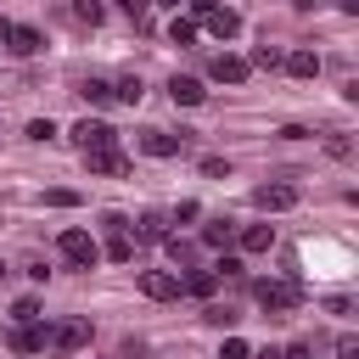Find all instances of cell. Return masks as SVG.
Listing matches in <instances>:
<instances>
[{
    "instance_id": "cell-1",
    "label": "cell",
    "mask_w": 359,
    "mask_h": 359,
    "mask_svg": "<svg viewBox=\"0 0 359 359\" xmlns=\"http://www.w3.org/2000/svg\"><path fill=\"white\" fill-rule=\"evenodd\" d=\"M252 297H258V309H264V314H292V309L303 303V292H297L292 280H258V286H252Z\"/></svg>"
},
{
    "instance_id": "cell-2",
    "label": "cell",
    "mask_w": 359,
    "mask_h": 359,
    "mask_svg": "<svg viewBox=\"0 0 359 359\" xmlns=\"http://www.w3.org/2000/svg\"><path fill=\"white\" fill-rule=\"evenodd\" d=\"M112 140H118V129L101 123V118H79V123H73V146H79V151H101V146H112Z\"/></svg>"
},
{
    "instance_id": "cell-3",
    "label": "cell",
    "mask_w": 359,
    "mask_h": 359,
    "mask_svg": "<svg viewBox=\"0 0 359 359\" xmlns=\"http://www.w3.org/2000/svg\"><path fill=\"white\" fill-rule=\"evenodd\" d=\"M56 247H62V258H67V264H79V269H90V264L101 258V247L90 241V230H62V241H56Z\"/></svg>"
},
{
    "instance_id": "cell-4",
    "label": "cell",
    "mask_w": 359,
    "mask_h": 359,
    "mask_svg": "<svg viewBox=\"0 0 359 359\" xmlns=\"http://www.w3.org/2000/svg\"><path fill=\"white\" fill-rule=\"evenodd\" d=\"M252 202H258L264 213H280V208H297V185H286V180H269V185H258V191H252Z\"/></svg>"
},
{
    "instance_id": "cell-5",
    "label": "cell",
    "mask_w": 359,
    "mask_h": 359,
    "mask_svg": "<svg viewBox=\"0 0 359 359\" xmlns=\"http://www.w3.org/2000/svg\"><path fill=\"white\" fill-rule=\"evenodd\" d=\"M140 292H146L151 303H168V297H180V280L163 275V269H140Z\"/></svg>"
},
{
    "instance_id": "cell-6",
    "label": "cell",
    "mask_w": 359,
    "mask_h": 359,
    "mask_svg": "<svg viewBox=\"0 0 359 359\" xmlns=\"http://www.w3.org/2000/svg\"><path fill=\"white\" fill-rule=\"evenodd\" d=\"M180 146H185V135H163V129H146L140 135V151L146 157H180Z\"/></svg>"
},
{
    "instance_id": "cell-7",
    "label": "cell",
    "mask_w": 359,
    "mask_h": 359,
    "mask_svg": "<svg viewBox=\"0 0 359 359\" xmlns=\"http://www.w3.org/2000/svg\"><path fill=\"white\" fill-rule=\"evenodd\" d=\"M84 163H90V174H129V157H123L118 146H101V151H84Z\"/></svg>"
},
{
    "instance_id": "cell-8",
    "label": "cell",
    "mask_w": 359,
    "mask_h": 359,
    "mask_svg": "<svg viewBox=\"0 0 359 359\" xmlns=\"http://www.w3.org/2000/svg\"><path fill=\"white\" fill-rule=\"evenodd\" d=\"M50 342H56L62 353H79V348L90 342V320H67V325H56V331H50Z\"/></svg>"
},
{
    "instance_id": "cell-9",
    "label": "cell",
    "mask_w": 359,
    "mask_h": 359,
    "mask_svg": "<svg viewBox=\"0 0 359 359\" xmlns=\"http://www.w3.org/2000/svg\"><path fill=\"white\" fill-rule=\"evenodd\" d=\"M202 22H208V34H219V39H236V34H241V17H236L230 6H213Z\"/></svg>"
},
{
    "instance_id": "cell-10",
    "label": "cell",
    "mask_w": 359,
    "mask_h": 359,
    "mask_svg": "<svg viewBox=\"0 0 359 359\" xmlns=\"http://www.w3.org/2000/svg\"><path fill=\"white\" fill-rule=\"evenodd\" d=\"M208 73H213V79H219V84H241V79H247V73H252V67H247V62H241V56H213V67H208Z\"/></svg>"
},
{
    "instance_id": "cell-11",
    "label": "cell",
    "mask_w": 359,
    "mask_h": 359,
    "mask_svg": "<svg viewBox=\"0 0 359 359\" xmlns=\"http://www.w3.org/2000/svg\"><path fill=\"white\" fill-rule=\"evenodd\" d=\"M168 95H174L180 107H202L208 90H202V79H180V73H174V79H168Z\"/></svg>"
},
{
    "instance_id": "cell-12",
    "label": "cell",
    "mask_w": 359,
    "mask_h": 359,
    "mask_svg": "<svg viewBox=\"0 0 359 359\" xmlns=\"http://www.w3.org/2000/svg\"><path fill=\"white\" fill-rule=\"evenodd\" d=\"M6 45H11L17 56H34V50H45V34H39V28H17V22H11V39H6Z\"/></svg>"
},
{
    "instance_id": "cell-13",
    "label": "cell",
    "mask_w": 359,
    "mask_h": 359,
    "mask_svg": "<svg viewBox=\"0 0 359 359\" xmlns=\"http://www.w3.org/2000/svg\"><path fill=\"white\" fill-rule=\"evenodd\" d=\"M11 348H17V353H39V348H45V331H39L34 320H22V325L11 331Z\"/></svg>"
},
{
    "instance_id": "cell-14",
    "label": "cell",
    "mask_w": 359,
    "mask_h": 359,
    "mask_svg": "<svg viewBox=\"0 0 359 359\" xmlns=\"http://www.w3.org/2000/svg\"><path fill=\"white\" fill-rule=\"evenodd\" d=\"M213 286H219L213 269H191V275L180 280V292H191V297H213Z\"/></svg>"
},
{
    "instance_id": "cell-15",
    "label": "cell",
    "mask_w": 359,
    "mask_h": 359,
    "mask_svg": "<svg viewBox=\"0 0 359 359\" xmlns=\"http://www.w3.org/2000/svg\"><path fill=\"white\" fill-rule=\"evenodd\" d=\"M241 247H247V252H269V247H275V230H269V224H247V230H241Z\"/></svg>"
},
{
    "instance_id": "cell-16",
    "label": "cell",
    "mask_w": 359,
    "mask_h": 359,
    "mask_svg": "<svg viewBox=\"0 0 359 359\" xmlns=\"http://www.w3.org/2000/svg\"><path fill=\"white\" fill-rule=\"evenodd\" d=\"M280 62H286L297 79H314V73H320V56H314V50H292V56H280Z\"/></svg>"
},
{
    "instance_id": "cell-17",
    "label": "cell",
    "mask_w": 359,
    "mask_h": 359,
    "mask_svg": "<svg viewBox=\"0 0 359 359\" xmlns=\"http://www.w3.org/2000/svg\"><path fill=\"white\" fill-rule=\"evenodd\" d=\"M79 95H84V101H90V107H107V101H118V95H112V84H107V79H84V90H79Z\"/></svg>"
},
{
    "instance_id": "cell-18",
    "label": "cell",
    "mask_w": 359,
    "mask_h": 359,
    "mask_svg": "<svg viewBox=\"0 0 359 359\" xmlns=\"http://www.w3.org/2000/svg\"><path fill=\"white\" fill-rule=\"evenodd\" d=\"M135 236H140V241H168V219H163V213H146Z\"/></svg>"
},
{
    "instance_id": "cell-19",
    "label": "cell",
    "mask_w": 359,
    "mask_h": 359,
    "mask_svg": "<svg viewBox=\"0 0 359 359\" xmlns=\"http://www.w3.org/2000/svg\"><path fill=\"white\" fill-rule=\"evenodd\" d=\"M107 258H112V264H129V258H135V241H129L123 230H112V241H107Z\"/></svg>"
},
{
    "instance_id": "cell-20",
    "label": "cell",
    "mask_w": 359,
    "mask_h": 359,
    "mask_svg": "<svg viewBox=\"0 0 359 359\" xmlns=\"http://www.w3.org/2000/svg\"><path fill=\"white\" fill-rule=\"evenodd\" d=\"M230 236H236V230H230V219H213V224H202V241H208V247H224Z\"/></svg>"
},
{
    "instance_id": "cell-21",
    "label": "cell",
    "mask_w": 359,
    "mask_h": 359,
    "mask_svg": "<svg viewBox=\"0 0 359 359\" xmlns=\"http://www.w3.org/2000/svg\"><path fill=\"white\" fill-rule=\"evenodd\" d=\"M112 95H118V101H129V107H135V101H140V95H146V90H140V79H135V73H129V79H118V84H112Z\"/></svg>"
},
{
    "instance_id": "cell-22",
    "label": "cell",
    "mask_w": 359,
    "mask_h": 359,
    "mask_svg": "<svg viewBox=\"0 0 359 359\" xmlns=\"http://www.w3.org/2000/svg\"><path fill=\"white\" fill-rule=\"evenodd\" d=\"M73 17L95 28V22H101V0H73Z\"/></svg>"
},
{
    "instance_id": "cell-23",
    "label": "cell",
    "mask_w": 359,
    "mask_h": 359,
    "mask_svg": "<svg viewBox=\"0 0 359 359\" xmlns=\"http://www.w3.org/2000/svg\"><path fill=\"white\" fill-rule=\"evenodd\" d=\"M247 67H280V50H275V45H258V50H252V62H247Z\"/></svg>"
},
{
    "instance_id": "cell-24",
    "label": "cell",
    "mask_w": 359,
    "mask_h": 359,
    "mask_svg": "<svg viewBox=\"0 0 359 359\" xmlns=\"http://www.w3.org/2000/svg\"><path fill=\"white\" fill-rule=\"evenodd\" d=\"M28 140H39V146L56 140V123H50V118H34V123H28Z\"/></svg>"
},
{
    "instance_id": "cell-25",
    "label": "cell",
    "mask_w": 359,
    "mask_h": 359,
    "mask_svg": "<svg viewBox=\"0 0 359 359\" xmlns=\"http://www.w3.org/2000/svg\"><path fill=\"white\" fill-rule=\"evenodd\" d=\"M168 34H174V45H191V39H196V22H185V17H174V28H168Z\"/></svg>"
},
{
    "instance_id": "cell-26",
    "label": "cell",
    "mask_w": 359,
    "mask_h": 359,
    "mask_svg": "<svg viewBox=\"0 0 359 359\" xmlns=\"http://www.w3.org/2000/svg\"><path fill=\"white\" fill-rule=\"evenodd\" d=\"M118 11H123V17H135V22H146V11H151V0H118Z\"/></svg>"
},
{
    "instance_id": "cell-27",
    "label": "cell",
    "mask_w": 359,
    "mask_h": 359,
    "mask_svg": "<svg viewBox=\"0 0 359 359\" xmlns=\"http://www.w3.org/2000/svg\"><path fill=\"white\" fill-rule=\"evenodd\" d=\"M202 174H208V180H224L230 163H224V157H202Z\"/></svg>"
},
{
    "instance_id": "cell-28",
    "label": "cell",
    "mask_w": 359,
    "mask_h": 359,
    "mask_svg": "<svg viewBox=\"0 0 359 359\" xmlns=\"http://www.w3.org/2000/svg\"><path fill=\"white\" fill-rule=\"evenodd\" d=\"M11 314H17V320H34V314H39V297H17Z\"/></svg>"
},
{
    "instance_id": "cell-29",
    "label": "cell",
    "mask_w": 359,
    "mask_h": 359,
    "mask_svg": "<svg viewBox=\"0 0 359 359\" xmlns=\"http://www.w3.org/2000/svg\"><path fill=\"white\" fill-rule=\"evenodd\" d=\"M219 359H252V348H247V342H241V337H230V342H224V353H219Z\"/></svg>"
},
{
    "instance_id": "cell-30",
    "label": "cell",
    "mask_w": 359,
    "mask_h": 359,
    "mask_svg": "<svg viewBox=\"0 0 359 359\" xmlns=\"http://www.w3.org/2000/svg\"><path fill=\"white\" fill-rule=\"evenodd\" d=\"M45 202H50V208H73V202H79V191H45Z\"/></svg>"
},
{
    "instance_id": "cell-31",
    "label": "cell",
    "mask_w": 359,
    "mask_h": 359,
    "mask_svg": "<svg viewBox=\"0 0 359 359\" xmlns=\"http://www.w3.org/2000/svg\"><path fill=\"white\" fill-rule=\"evenodd\" d=\"M337 353H342V359H359V337H342V342H337Z\"/></svg>"
},
{
    "instance_id": "cell-32",
    "label": "cell",
    "mask_w": 359,
    "mask_h": 359,
    "mask_svg": "<svg viewBox=\"0 0 359 359\" xmlns=\"http://www.w3.org/2000/svg\"><path fill=\"white\" fill-rule=\"evenodd\" d=\"M191 6H196V17H208V11L219 6V0H191Z\"/></svg>"
},
{
    "instance_id": "cell-33",
    "label": "cell",
    "mask_w": 359,
    "mask_h": 359,
    "mask_svg": "<svg viewBox=\"0 0 359 359\" xmlns=\"http://www.w3.org/2000/svg\"><path fill=\"white\" fill-rule=\"evenodd\" d=\"M6 39H11V22H6V17H0V45H6Z\"/></svg>"
},
{
    "instance_id": "cell-34",
    "label": "cell",
    "mask_w": 359,
    "mask_h": 359,
    "mask_svg": "<svg viewBox=\"0 0 359 359\" xmlns=\"http://www.w3.org/2000/svg\"><path fill=\"white\" fill-rule=\"evenodd\" d=\"M168 6H180V0H168Z\"/></svg>"
},
{
    "instance_id": "cell-35",
    "label": "cell",
    "mask_w": 359,
    "mask_h": 359,
    "mask_svg": "<svg viewBox=\"0 0 359 359\" xmlns=\"http://www.w3.org/2000/svg\"><path fill=\"white\" fill-rule=\"evenodd\" d=\"M0 275H6V264H0Z\"/></svg>"
},
{
    "instance_id": "cell-36",
    "label": "cell",
    "mask_w": 359,
    "mask_h": 359,
    "mask_svg": "<svg viewBox=\"0 0 359 359\" xmlns=\"http://www.w3.org/2000/svg\"><path fill=\"white\" fill-rule=\"evenodd\" d=\"M309 359H314V353H309Z\"/></svg>"
}]
</instances>
